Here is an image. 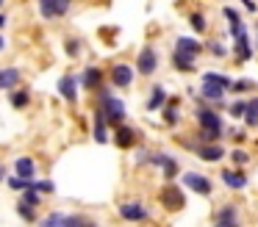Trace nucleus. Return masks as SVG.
Here are the masks:
<instances>
[{"label":"nucleus","instance_id":"nucleus-18","mask_svg":"<svg viewBox=\"0 0 258 227\" xmlns=\"http://www.w3.org/2000/svg\"><path fill=\"white\" fill-rule=\"evenodd\" d=\"M172 66H175V72H195L197 55H189V53H180V50H172Z\"/></svg>","mask_w":258,"mask_h":227},{"label":"nucleus","instance_id":"nucleus-17","mask_svg":"<svg viewBox=\"0 0 258 227\" xmlns=\"http://www.w3.org/2000/svg\"><path fill=\"white\" fill-rule=\"evenodd\" d=\"M180 100H167V105L161 108V122L167 127H178L180 125Z\"/></svg>","mask_w":258,"mask_h":227},{"label":"nucleus","instance_id":"nucleus-35","mask_svg":"<svg viewBox=\"0 0 258 227\" xmlns=\"http://www.w3.org/2000/svg\"><path fill=\"white\" fill-rule=\"evenodd\" d=\"M169 158V153H150V166H156V169H161L164 161Z\"/></svg>","mask_w":258,"mask_h":227},{"label":"nucleus","instance_id":"nucleus-47","mask_svg":"<svg viewBox=\"0 0 258 227\" xmlns=\"http://www.w3.org/2000/svg\"><path fill=\"white\" fill-rule=\"evenodd\" d=\"M0 180H3V169H0Z\"/></svg>","mask_w":258,"mask_h":227},{"label":"nucleus","instance_id":"nucleus-36","mask_svg":"<svg viewBox=\"0 0 258 227\" xmlns=\"http://www.w3.org/2000/svg\"><path fill=\"white\" fill-rule=\"evenodd\" d=\"M250 89H255V83L247 81V78H241V81H233V92H250Z\"/></svg>","mask_w":258,"mask_h":227},{"label":"nucleus","instance_id":"nucleus-48","mask_svg":"<svg viewBox=\"0 0 258 227\" xmlns=\"http://www.w3.org/2000/svg\"><path fill=\"white\" fill-rule=\"evenodd\" d=\"M0 6H3V0H0Z\"/></svg>","mask_w":258,"mask_h":227},{"label":"nucleus","instance_id":"nucleus-12","mask_svg":"<svg viewBox=\"0 0 258 227\" xmlns=\"http://www.w3.org/2000/svg\"><path fill=\"white\" fill-rule=\"evenodd\" d=\"M225 92H228V89L217 86V83H211V81H200V100L203 103L225 105Z\"/></svg>","mask_w":258,"mask_h":227},{"label":"nucleus","instance_id":"nucleus-39","mask_svg":"<svg viewBox=\"0 0 258 227\" xmlns=\"http://www.w3.org/2000/svg\"><path fill=\"white\" fill-rule=\"evenodd\" d=\"M78 53H81V42H78V39H67V55H70V58H75Z\"/></svg>","mask_w":258,"mask_h":227},{"label":"nucleus","instance_id":"nucleus-2","mask_svg":"<svg viewBox=\"0 0 258 227\" xmlns=\"http://www.w3.org/2000/svg\"><path fill=\"white\" fill-rule=\"evenodd\" d=\"M97 108L103 111V116H106V122L111 127H117V125H122V122H125L122 100H117L108 89H97Z\"/></svg>","mask_w":258,"mask_h":227},{"label":"nucleus","instance_id":"nucleus-25","mask_svg":"<svg viewBox=\"0 0 258 227\" xmlns=\"http://www.w3.org/2000/svg\"><path fill=\"white\" fill-rule=\"evenodd\" d=\"M244 125H247V127H258V97H250V100H247Z\"/></svg>","mask_w":258,"mask_h":227},{"label":"nucleus","instance_id":"nucleus-8","mask_svg":"<svg viewBox=\"0 0 258 227\" xmlns=\"http://www.w3.org/2000/svg\"><path fill=\"white\" fill-rule=\"evenodd\" d=\"M136 75H139V72H136V66H131V64H114L111 72H108V78H111V83L117 89H128Z\"/></svg>","mask_w":258,"mask_h":227},{"label":"nucleus","instance_id":"nucleus-40","mask_svg":"<svg viewBox=\"0 0 258 227\" xmlns=\"http://www.w3.org/2000/svg\"><path fill=\"white\" fill-rule=\"evenodd\" d=\"M222 17H225L228 22H239V11H236L233 6H225V9H222Z\"/></svg>","mask_w":258,"mask_h":227},{"label":"nucleus","instance_id":"nucleus-13","mask_svg":"<svg viewBox=\"0 0 258 227\" xmlns=\"http://www.w3.org/2000/svg\"><path fill=\"white\" fill-rule=\"evenodd\" d=\"M70 3L73 0H39V11L45 20H56V17H64L70 11Z\"/></svg>","mask_w":258,"mask_h":227},{"label":"nucleus","instance_id":"nucleus-19","mask_svg":"<svg viewBox=\"0 0 258 227\" xmlns=\"http://www.w3.org/2000/svg\"><path fill=\"white\" fill-rule=\"evenodd\" d=\"M42 224H92V219H86V216H64V213H50L42 219Z\"/></svg>","mask_w":258,"mask_h":227},{"label":"nucleus","instance_id":"nucleus-9","mask_svg":"<svg viewBox=\"0 0 258 227\" xmlns=\"http://www.w3.org/2000/svg\"><path fill=\"white\" fill-rule=\"evenodd\" d=\"M239 221H241V216H239V208H236L233 202L219 205L217 213H214V224L217 227H236Z\"/></svg>","mask_w":258,"mask_h":227},{"label":"nucleus","instance_id":"nucleus-29","mask_svg":"<svg viewBox=\"0 0 258 227\" xmlns=\"http://www.w3.org/2000/svg\"><path fill=\"white\" fill-rule=\"evenodd\" d=\"M9 103H12L14 108H25V105L31 103V94L25 92V89H14V92H12V97H9Z\"/></svg>","mask_w":258,"mask_h":227},{"label":"nucleus","instance_id":"nucleus-38","mask_svg":"<svg viewBox=\"0 0 258 227\" xmlns=\"http://www.w3.org/2000/svg\"><path fill=\"white\" fill-rule=\"evenodd\" d=\"M17 210H20V216H23V219H28V221H34V219H36L34 208H31V205H25V202H20V205H17Z\"/></svg>","mask_w":258,"mask_h":227},{"label":"nucleus","instance_id":"nucleus-45","mask_svg":"<svg viewBox=\"0 0 258 227\" xmlns=\"http://www.w3.org/2000/svg\"><path fill=\"white\" fill-rule=\"evenodd\" d=\"M3 22H6V20H3V14H0V28H3Z\"/></svg>","mask_w":258,"mask_h":227},{"label":"nucleus","instance_id":"nucleus-3","mask_svg":"<svg viewBox=\"0 0 258 227\" xmlns=\"http://www.w3.org/2000/svg\"><path fill=\"white\" fill-rule=\"evenodd\" d=\"M158 202L164 205L167 210H183L186 208V194H183V186L180 183H172V180H167L161 186V191H158Z\"/></svg>","mask_w":258,"mask_h":227},{"label":"nucleus","instance_id":"nucleus-16","mask_svg":"<svg viewBox=\"0 0 258 227\" xmlns=\"http://www.w3.org/2000/svg\"><path fill=\"white\" fill-rule=\"evenodd\" d=\"M175 50L189 53V55H197V58H200V55L206 53V44L197 42V39H191V36H178V39H175Z\"/></svg>","mask_w":258,"mask_h":227},{"label":"nucleus","instance_id":"nucleus-46","mask_svg":"<svg viewBox=\"0 0 258 227\" xmlns=\"http://www.w3.org/2000/svg\"><path fill=\"white\" fill-rule=\"evenodd\" d=\"M255 33H258V25H255ZM255 47H258V39H255Z\"/></svg>","mask_w":258,"mask_h":227},{"label":"nucleus","instance_id":"nucleus-32","mask_svg":"<svg viewBox=\"0 0 258 227\" xmlns=\"http://www.w3.org/2000/svg\"><path fill=\"white\" fill-rule=\"evenodd\" d=\"M230 161H233V166H247L250 164V153L241 149V147H236L233 153H230Z\"/></svg>","mask_w":258,"mask_h":227},{"label":"nucleus","instance_id":"nucleus-14","mask_svg":"<svg viewBox=\"0 0 258 227\" xmlns=\"http://www.w3.org/2000/svg\"><path fill=\"white\" fill-rule=\"evenodd\" d=\"M197 158L206 161V164H219L225 158V147L219 141H206L197 147Z\"/></svg>","mask_w":258,"mask_h":227},{"label":"nucleus","instance_id":"nucleus-11","mask_svg":"<svg viewBox=\"0 0 258 227\" xmlns=\"http://www.w3.org/2000/svg\"><path fill=\"white\" fill-rule=\"evenodd\" d=\"M255 55V50H252V42H250V33H239V36L233 39V58L239 61V64H247V61Z\"/></svg>","mask_w":258,"mask_h":227},{"label":"nucleus","instance_id":"nucleus-23","mask_svg":"<svg viewBox=\"0 0 258 227\" xmlns=\"http://www.w3.org/2000/svg\"><path fill=\"white\" fill-rule=\"evenodd\" d=\"M200 81H211V83H217V86H222V89H233V78H230V75H222V72H214V69L203 72Z\"/></svg>","mask_w":258,"mask_h":227},{"label":"nucleus","instance_id":"nucleus-21","mask_svg":"<svg viewBox=\"0 0 258 227\" xmlns=\"http://www.w3.org/2000/svg\"><path fill=\"white\" fill-rule=\"evenodd\" d=\"M164 105H167V89L161 83H156L150 89V97H147V111H161Z\"/></svg>","mask_w":258,"mask_h":227},{"label":"nucleus","instance_id":"nucleus-27","mask_svg":"<svg viewBox=\"0 0 258 227\" xmlns=\"http://www.w3.org/2000/svg\"><path fill=\"white\" fill-rule=\"evenodd\" d=\"M189 25H191V31H195V33H206L208 31L206 14H203V11H191V14H189Z\"/></svg>","mask_w":258,"mask_h":227},{"label":"nucleus","instance_id":"nucleus-7","mask_svg":"<svg viewBox=\"0 0 258 227\" xmlns=\"http://www.w3.org/2000/svg\"><path fill=\"white\" fill-rule=\"evenodd\" d=\"M139 138H142V133L136 130V127L125 125V122L114 127V144H117L119 149H131V147H136V144H139Z\"/></svg>","mask_w":258,"mask_h":227},{"label":"nucleus","instance_id":"nucleus-31","mask_svg":"<svg viewBox=\"0 0 258 227\" xmlns=\"http://www.w3.org/2000/svg\"><path fill=\"white\" fill-rule=\"evenodd\" d=\"M228 114L233 116V119H244V114H247V100H236V103H230Z\"/></svg>","mask_w":258,"mask_h":227},{"label":"nucleus","instance_id":"nucleus-24","mask_svg":"<svg viewBox=\"0 0 258 227\" xmlns=\"http://www.w3.org/2000/svg\"><path fill=\"white\" fill-rule=\"evenodd\" d=\"M20 83V69H0V89H14Z\"/></svg>","mask_w":258,"mask_h":227},{"label":"nucleus","instance_id":"nucleus-5","mask_svg":"<svg viewBox=\"0 0 258 227\" xmlns=\"http://www.w3.org/2000/svg\"><path fill=\"white\" fill-rule=\"evenodd\" d=\"M136 72H139L142 78H150L158 72V53L153 44H145V47L139 50V55H136Z\"/></svg>","mask_w":258,"mask_h":227},{"label":"nucleus","instance_id":"nucleus-41","mask_svg":"<svg viewBox=\"0 0 258 227\" xmlns=\"http://www.w3.org/2000/svg\"><path fill=\"white\" fill-rule=\"evenodd\" d=\"M136 164H139V166L150 164V149H145V147H142V149H136Z\"/></svg>","mask_w":258,"mask_h":227},{"label":"nucleus","instance_id":"nucleus-28","mask_svg":"<svg viewBox=\"0 0 258 227\" xmlns=\"http://www.w3.org/2000/svg\"><path fill=\"white\" fill-rule=\"evenodd\" d=\"M34 158H17L14 161V172L17 175H23V177H34Z\"/></svg>","mask_w":258,"mask_h":227},{"label":"nucleus","instance_id":"nucleus-22","mask_svg":"<svg viewBox=\"0 0 258 227\" xmlns=\"http://www.w3.org/2000/svg\"><path fill=\"white\" fill-rule=\"evenodd\" d=\"M95 141L97 144H106L108 141V122H106V116H103L100 108L95 111Z\"/></svg>","mask_w":258,"mask_h":227},{"label":"nucleus","instance_id":"nucleus-30","mask_svg":"<svg viewBox=\"0 0 258 227\" xmlns=\"http://www.w3.org/2000/svg\"><path fill=\"white\" fill-rule=\"evenodd\" d=\"M206 50L214 55V58H228V53H230L222 42H206Z\"/></svg>","mask_w":258,"mask_h":227},{"label":"nucleus","instance_id":"nucleus-26","mask_svg":"<svg viewBox=\"0 0 258 227\" xmlns=\"http://www.w3.org/2000/svg\"><path fill=\"white\" fill-rule=\"evenodd\" d=\"M161 175H164V180H175V177H180V164L169 155L167 161H164V166H161Z\"/></svg>","mask_w":258,"mask_h":227},{"label":"nucleus","instance_id":"nucleus-37","mask_svg":"<svg viewBox=\"0 0 258 227\" xmlns=\"http://www.w3.org/2000/svg\"><path fill=\"white\" fill-rule=\"evenodd\" d=\"M31 186H34L36 191H42V194H50L53 188H56V186H53L50 180H34V183H31Z\"/></svg>","mask_w":258,"mask_h":227},{"label":"nucleus","instance_id":"nucleus-44","mask_svg":"<svg viewBox=\"0 0 258 227\" xmlns=\"http://www.w3.org/2000/svg\"><path fill=\"white\" fill-rule=\"evenodd\" d=\"M3 47H6V42H3V36H0V50H3Z\"/></svg>","mask_w":258,"mask_h":227},{"label":"nucleus","instance_id":"nucleus-4","mask_svg":"<svg viewBox=\"0 0 258 227\" xmlns=\"http://www.w3.org/2000/svg\"><path fill=\"white\" fill-rule=\"evenodd\" d=\"M180 183H183V188L200 194V197H208V194L214 191L211 177H208V175H200V172H180Z\"/></svg>","mask_w":258,"mask_h":227},{"label":"nucleus","instance_id":"nucleus-1","mask_svg":"<svg viewBox=\"0 0 258 227\" xmlns=\"http://www.w3.org/2000/svg\"><path fill=\"white\" fill-rule=\"evenodd\" d=\"M195 122H197V133H195V138L200 144H206V141H219V138L225 136V122H222V116H219V111H214V105L211 103H197V108H195Z\"/></svg>","mask_w":258,"mask_h":227},{"label":"nucleus","instance_id":"nucleus-43","mask_svg":"<svg viewBox=\"0 0 258 227\" xmlns=\"http://www.w3.org/2000/svg\"><path fill=\"white\" fill-rule=\"evenodd\" d=\"M241 3H244V9L250 11V14H255V11H258V3H255V0H241Z\"/></svg>","mask_w":258,"mask_h":227},{"label":"nucleus","instance_id":"nucleus-34","mask_svg":"<svg viewBox=\"0 0 258 227\" xmlns=\"http://www.w3.org/2000/svg\"><path fill=\"white\" fill-rule=\"evenodd\" d=\"M31 183H34V180H31V177H23V175H14L12 180H9V186H12L14 191H25V188H28Z\"/></svg>","mask_w":258,"mask_h":227},{"label":"nucleus","instance_id":"nucleus-10","mask_svg":"<svg viewBox=\"0 0 258 227\" xmlns=\"http://www.w3.org/2000/svg\"><path fill=\"white\" fill-rule=\"evenodd\" d=\"M219 180H222L225 188H230V191H241V188L250 183V177L241 172V166H236V169H222L219 172Z\"/></svg>","mask_w":258,"mask_h":227},{"label":"nucleus","instance_id":"nucleus-20","mask_svg":"<svg viewBox=\"0 0 258 227\" xmlns=\"http://www.w3.org/2000/svg\"><path fill=\"white\" fill-rule=\"evenodd\" d=\"M81 83H84V89H89V92L100 89V83H103V69H100V66H86L84 75H81Z\"/></svg>","mask_w":258,"mask_h":227},{"label":"nucleus","instance_id":"nucleus-42","mask_svg":"<svg viewBox=\"0 0 258 227\" xmlns=\"http://www.w3.org/2000/svg\"><path fill=\"white\" fill-rule=\"evenodd\" d=\"M228 31H230V36H233V39H236V36H239V33H244V31H247V28H244V22H241V20H239V22H230V28H228Z\"/></svg>","mask_w":258,"mask_h":227},{"label":"nucleus","instance_id":"nucleus-6","mask_svg":"<svg viewBox=\"0 0 258 227\" xmlns=\"http://www.w3.org/2000/svg\"><path fill=\"white\" fill-rule=\"evenodd\" d=\"M119 216L125 221H147L150 219V208L142 199H128V202L119 205Z\"/></svg>","mask_w":258,"mask_h":227},{"label":"nucleus","instance_id":"nucleus-15","mask_svg":"<svg viewBox=\"0 0 258 227\" xmlns=\"http://www.w3.org/2000/svg\"><path fill=\"white\" fill-rule=\"evenodd\" d=\"M78 83H81V78H75V75H64L61 81H58V92H61V97L67 100V103H75V100H78Z\"/></svg>","mask_w":258,"mask_h":227},{"label":"nucleus","instance_id":"nucleus-33","mask_svg":"<svg viewBox=\"0 0 258 227\" xmlns=\"http://www.w3.org/2000/svg\"><path fill=\"white\" fill-rule=\"evenodd\" d=\"M39 194H42V191H36L34 186H28V188H25V194H23V202H25V205H31V208H36V205L42 202Z\"/></svg>","mask_w":258,"mask_h":227}]
</instances>
